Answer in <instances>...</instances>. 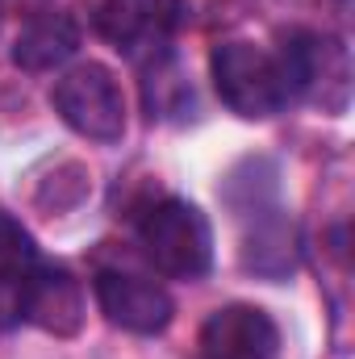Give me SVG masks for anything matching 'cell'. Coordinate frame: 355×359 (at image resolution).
I'll list each match as a JSON object with an SVG mask.
<instances>
[{
  "label": "cell",
  "mask_w": 355,
  "mask_h": 359,
  "mask_svg": "<svg viewBox=\"0 0 355 359\" xmlns=\"http://www.w3.org/2000/svg\"><path fill=\"white\" fill-rule=\"evenodd\" d=\"M34 264H38L34 238L21 230V222H13V217L0 209V280H21Z\"/></svg>",
  "instance_id": "obj_11"
},
{
  "label": "cell",
  "mask_w": 355,
  "mask_h": 359,
  "mask_svg": "<svg viewBox=\"0 0 355 359\" xmlns=\"http://www.w3.org/2000/svg\"><path fill=\"white\" fill-rule=\"evenodd\" d=\"M80 46V29L67 13H42L34 17L17 42H13V63L21 72H51L59 63H67Z\"/></svg>",
  "instance_id": "obj_9"
},
{
  "label": "cell",
  "mask_w": 355,
  "mask_h": 359,
  "mask_svg": "<svg viewBox=\"0 0 355 359\" xmlns=\"http://www.w3.org/2000/svg\"><path fill=\"white\" fill-rule=\"evenodd\" d=\"M243 268L267 276V280H284L297 268V234L293 222H284L280 213H267L255 222V234H247L243 243Z\"/></svg>",
  "instance_id": "obj_10"
},
{
  "label": "cell",
  "mask_w": 355,
  "mask_h": 359,
  "mask_svg": "<svg viewBox=\"0 0 355 359\" xmlns=\"http://www.w3.org/2000/svg\"><path fill=\"white\" fill-rule=\"evenodd\" d=\"M196 351L201 359H276L280 330L267 309L234 301L205 318L196 334Z\"/></svg>",
  "instance_id": "obj_8"
},
{
  "label": "cell",
  "mask_w": 355,
  "mask_h": 359,
  "mask_svg": "<svg viewBox=\"0 0 355 359\" xmlns=\"http://www.w3.org/2000/svg\"><path fill=\"white\" fill-rule=\"evenodd\" d=\"M184 17V0H100L96 29L126 55H159Z\"/></svg>",
  "instance_id": "obj_6"
},
{
  "label": "cell",
  "mask_w": 355,
  "mask_h": 359,
  "mask_svg": "<svg viewBox=\"0 0 355 359\" xmlns=\"http://www.w3.org/2000/svg\"><path fill=\"white\" fill-rule=\"evenodd\" d=\"M21 322L72 339L84 326V288L80 280L59 264H34L21 276Z\"/></svg>",
  "instance_id": "obj_7"
},
{
  "label": "cell",
  "mask_w": 355,
  "mask_h": 359,
  "mask_svg": "<svg viewBox=\"0 0 355 359\" xmlns=\"http://www.w3.org/2000/svg\"><path fill=\"white\" fill-rule=\"evenodd\" d=\"M138 238H142L147 259L163 276L196 280L213 264V230L205 213L184 196H163L147 205L138 217Z\"/></svg>",
  "instance_id": "obj_1"
},
{
  "label": "cell",
  "mask_w": 355,
  "mask_h": 359,
  "mask_svg": "<svg viewBox=\"0 0 355 359\" xmlns=\"http://www.w3.org/2000/svg\"><path fill=\"white\" fill-rule=\"evenodd\" d=\"M284 80H288V96H305L318 100L326 113H343L347 109V92H351V63L347 50L335 38L309 34V29H293L284 34V46L276 50Z\"/></svg>",
  "instance_id": "obj_4"
},
{
  "label": "cell",
  "mask_w": 355,
  "mask_h": 359,
  "mask_svg": "<svg viewBox=\"0 0 355 359\" xmlns=\"http://www.w3.org/2000/svg\"><path fill=\"white\" fill-rule=\"evenodd\" d=\"M92 288H96L100 313L113 326L130 330V334H159V330H168V322L176 313L168 288L147 280V276H138V271L100 268L96 280H92Z\"/></svg>",
  "instance_id": "obj_5"
},
{
  "label": "cell",
  "mask_w": 355,
  "mask_h": 359,
  "mask_svg": "<svg viewBox=\"0 0 355 359\" xmlns=\"http://www.w3.org/2000/svg\"><path fill=\"white\" fill-rule=\"evenodd\" d=\"M51 104L63 117V126H72L80 138L92 142H121L126 134V96L117 76L105 63H76L72 72H63L51 88Z\"/></svg>",
  "instance_id": "obj_3"
},
{
  "label": "cell",
  "mask_w": 355,
  "mask_h": 359,
  "mask_svg": "<svg viewBox=\"0 0 355 359\" xmlns=\"http://www.w3.org/2000/svg\"><path fill=\"white\" fill-rule=\"evenodd\" d=\"M209 76L213 88L222 96V104L247 121H260L280 113L293 96L284 67L272 50H260L255 42H222L209 55Z\"/></svg>",
  "instance_id": "obj_2"
}]
</instances>
